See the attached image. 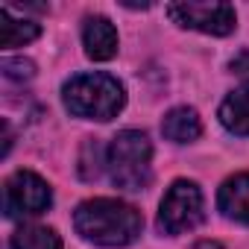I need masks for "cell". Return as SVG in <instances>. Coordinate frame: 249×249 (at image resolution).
<instances>
[{"label": "cell", "mask_w": 249, "mask_h": 249, "mask_svg": "<svg viewBox=\"0 0 249 249\" xmlns=\"http://www.w3.org/2000/svg\"><path fill=\"white\" fill-rule=\"evenodd\" d=\"M73 226L91 243H100V246H129V243L138 240V234L144 229V217L129 202L97 196V199H85L76 208Z\"/></svg>", "instance_id": "obj_1"}, {"label": "cell", "mask_w": 249, "mask_h": 249, "mask_svg": "<svg viewBox=\"0 0 249 249\" xmlns=\"http://www.w3.org/2000/svg\"><path fill=\"white\" fill-rule=\"evenodd\" d=\"M220 123L234 135H249V82L231 91L220 106Z\"/></svg>", "instance_id": "obj_10"}, {"label": "cell", "mask_w": 249, "mask_h": 249, "mask_svg": "<svg viewBox=\"0 0 249 249\" xmlns=\"http://www.w3.org/2000/svg\"><path fill=\"white\" fill-rule=\"evenodd\" d=\"M50 202H53L50 185L41 176H36L33 170H18L3 185V214L12 220L41 214L50 208Z\"/></svg>", "instance_id": "obj_5"}, {"label": "cell", "mask_w": 249, "mask_h": 249, "mask_svg": "<svg viewBox=\"0 0 249 249\" xmlns=\"http://www.w3.org/2000/svg\"><path fill=\"white\" fill-rule=\"evenodd\" d=\"M231 71L234 73H249V50H243L231 59Z\"/></svg>", "instance_id": "obj_14"}, {"label": "cell", "mask_w": 249, "mask_h": 249, "mask_svg": "<svg viewBox=\"0 0 249 249\" xmlns=\"http://www.w3.org/2000/svg\"><path fill=\"white\" fill-rule=\"evenodd\" d=\"M3 73L9 79H33L36 76V65L30 59H3Z\"/></svg>", "instance_id": "obj_13"}, {"label": "cell", "mask_w": 249, "mask_h": 249, "mask_svg": "<svg viewBox=\"0 0 249 249\" xmlns=\"http://www.w3.org/2000/svg\"><path fill=\"white\" fill-rule=\"evenodd\" d=\"M217 208L223 211V217L249 226V173H237L223 182L217 194Z\"/></svg>", "instance_id": "obj_8"}, {"label": "cell", "mask_w": 249, "mask_h": 249, "mask_svg": "<svg viewBox=\"0 0 249 249\" xmlns=\"http://www.w3.org/2000/svg\"><path fill=\"white\" fill-rule=\"evenodd\" d=\"M41 36V27L33 24V21H21V18H12L9 6L0 9V47H24L30 41H36Z\"/></svg>", "instance_id": "obj_11"}, {"label": "cell", "mask_w": 249, "mask_h": 249, "mask_svg": "<svg viewBox=\"0 0 249 249\" xmlns=\"http://www.w3.org/2000/svg\"><path fill=\"white\" fill-rule=\"evenodd\" d=\"M167 15L185 27L205 36H229L237 24V15L229 3H170Z\"/></svg>", "instance_id": "obj_6"}, {"label": "cell", "mask_w": 249, "mask_h": 249, "mask_svg": "<svg viewBox=\"0 0 249 249\" xmlns=\"http://www.w3.org/2000/svg\"><path fill=\"white\" fill-rule=\"evenodd\" d=\"M82 44H85L88 59H94V62H108V59L117 53V30H114V24H111L108 18H103V15L85 18Z\"/></svg>", "instance_id": "obj_7"}, {"label": "cell", "mask_w": 249, "mask_h": 249, "mask_svg": "<svg viewBox=\"0 0 249 249\" xmlns=\"http://www.w3.org/2000/svg\"><path fill=\"white\" fill-rule=\"evenodd\" d=\"M12 249H62V237L47 226H21L12 234Z\"/></svg>", "instance_id": "obj_12"}, {"label": "cell", "mask_w": 249, "mask_h": 249, "mask_svg": "<svg viewBox=\"0 0 249 249\" xmlns=\"http://www.w3.org/2000/svg\"><path fill=\"white\" fill-rule=\"evenodd\" d=\"M202 217H205L202 191L188 179L173 182L159 205V229L164 234H182V231L196 229Z\"/></svg>", "instance_id": "obj_4"}, {"label": "cell", "mask_w": 249, "mask_h": 249, "mask_svg": "<svg viewBox=\"0 0 249 249\" xmlns=\"http://www.w3.org/2000/svg\"><path fill=\"white\" fill-rule=\"evenodd\" d=\"M194 249H223V246H220L217 240H202V243H196Z\"/></svg>", "instance_id": "obj_15"}, {"label": "cell", "mask_w": 249, "mask_h": 249, "mask_svg": "<svg viewBox=\"0 0 249 249\" xmlns=\"http://www.w3.org/2000/svg\"><path fill=\"white\" fill-rule=\"evenodd\" d=\"M161 132L167 141L173 144H191L202 135V123H199V114L188 106H179V108H170L161 120Z\"/></svg>", "instance_id": "obj_9"}, {"label": "cell", "mask_w": 249, "mask_h": 249, "mask_svg": "<svg viewBox=\"0 0 249 249\" xmlns=\"http://www.w3.org/2000/svg\"><path fill=\"white\" fill-rule=\"evenodd\" d=\"M150 159H153V147H150V138L144 132L126 129V132L114 135V141L108 144V153H106L111 182L120 191H129V194L144 191L153 179Z\"/></svg>", "instance_id": "obj_3"}, {"label": "cell", "mask_w": 249, "mask_h": 249, "mask_svg": "<svg viewBox=\"0 0 249 249\" xmlns=\"http://www.w3.org/2000/svg\"><path fill=\"white\" fill-rule=\"evenodd\" d=\"M62 100L71 114L85 120H111L126 103L123 85L108 73H76L65 82Z\"/></svg>", "instance_id": "obj_2"}]
</instances>
